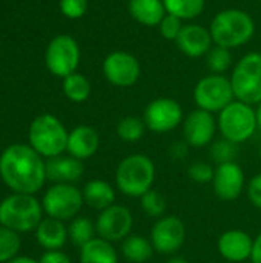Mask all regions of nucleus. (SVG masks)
I'll return each mask as SVG.
<instances>
[{"instance_id": "nucleus-11", "label": "nucleus", "mask_w": 261, "mask_h": 263, "mask_svg": "<svg viewBox=\"0 0 261 263\" xmlns=\"http://www.w3.org/2000/svg\"><path fill=\"white\" fill-rule=\"evenodd\" d=\"M143 120L149 131L155 134H168L183 123L185 114L182 105L175 99L157 97L146 105Z\"/></svg>"}, {"instance_id": "nucleus-12", "label": "nucleus", "mask_w": 261, "mask_h": 263, "mask_svg": "<svg viewBox=\"0 0 261 263\" xmlns=\"http://www.w3.org/2000/svg\"><path fill=\"white\" fill-rule=\"evenodd\" d=\"M186 225L177 216H163L155 220L149 240L154 251L162 256H175L186 242Z\"/></svg>"}, {"instance_id": "nucleus-14", "label": "nucleus", "mask_w": 261, "mask_h": 263, "mask_svg": "<svg viewBox=\"0 0 261 263\" xmlns=\"http://www.w3.org/2000/svg\"><path fill=\"white\" fill-rule=\"evenodd\" d=\"M132 227H134L132 211L128 206L118 203H114L109 208L100 211L95 220L97 236L111 243L125 240L129 234H132Z\"/></svg>"}, {"instance_id": "nucleus-41", "label": "nucleus", "mask_w": 261, "mask_h": 263, "mask_svg": "<svg viewBox=\"0 0 261 263\" xmlns=\"http://www.w3.org/2000/svg\"><path fill=\"white\" fill-rule=\"evenodd\" d=\"M8 263H38L35 262L34 259H29V257H17V259H12Z\"/></svg>"}, {"instance_id": "nucleus-39", "label": "nucleus", "mask_w": 261, "mask_h": 263, "mask_svg": "<svg viewBox=\"0 0 261 263\" xmlns=\"http://www.w3.org/2000/svg\"><path fill=\"white\" fill-rule=\"evenodd\" d=\"M188 143L183 140V142H180V143H175V145H172L171 146V154L174 156V157H177V159H183L186 154H188Z\"/></svg>"}, {"instance_id": "nucleus-13", "label": "nucleus", "mask_w": 261, "mask_h": 263, "mask_svg": "<svg viewBox=\"0 0 261 263\" xmlns=\"http://www.w3.org/2000/svg\"><path fill=\"white\" fill-rule=\"evenodd\" d=\"M105 79L117 88H131L137 85L142 76L138 59L126 51L109 52L102 65Z\"/></svg>"}, {"instance_id": "nucleus-15", "label": "nucleus", "mask_w": 261, "mask_h": 263, "mask_svg": "<svg viewBox=\"0 0 261 263\" xmlns=\"http://www.w3.org/2000/svg\"><path fill=\"white\" fill-rule=\"evenodd\" d=\"M182 129H183V139L189 146L206 148L212 145L214 137L218 131V125L212 112L197 108L185 117L182 123Z\"/></svg>"}, {"instance_id": "nucleus-21", "label": "nucleus", "mask_w": 261, "mask_h": 263, "mask_svg": "<svg viewBox=\"0 0 261 263\" xmlns=\"http://www.w3.org/2000/svg\"><path fill=\"white\" fill-rule=\"evenodd\" d=\"M128 11L137 23L149 28H158L168 14L163 0H129Z\"/></svg>"}, {"instance_id": "nucleus-28", "label": "nucleus", "mask_w": 261, "mask_h": 263, "mask_svg": "<svg viewBox=\"0 0 261 263\" xmlns=\"http://www.w3.org/2000/svg\"><path fill=\"white\" fill-rule=\"evenodd\" d=\"M68 237L71 242L80 248H83L86 243H89L92 239L98 237L97 236V228L95 222L89 220L88 217H77L71 222L68 228Z\"/></svg>"}, {"instance_id": "nucleus-17", "label": "nucleus", "mask_w": 261, "mask_h": 263, "mask_svg": "<svg viewBox=\"0 0 261 263\" xmlns=\"http://www.w3.org/2000/svg\"><path fill=\"white\" fill-rule=\"evenodd\" d=\"M254 250V237L243 230H228L217 240L218 254L231 263L251 260Z\"/></svg>"}, {"instance_id": "nucleus-42", "label": "nucleus", "mask_w": 261, "mask_h": 263, "mask_svg": "<svg viewBox=\"0 0 261 263\" xmlns=\"http://www.w3.org/2000/svg\"><path fill=\"white\" fill-rule=\"evenodd\" d=\"M166 263H189L186 259L183 257H178V256H171V259L168 260Z\"/></svg>"}, {"instance_id": "nucleus-37", "label": "nucleus", "mask_w": 261, "mask_h": 263, "mask_svg": "<svg viewBox=\"0 0 261 263\" xmlns=\"http://www.w3.org/2000/svg\"><path fill=\"white\" fill-rule=\"evenodd\" d=\"M246 193H248V199L252 203V206H255L257 210L261 211V173L251 177V180L248 182V186H246Z\"/></svg>"}, {"instance_id": "nucleus-40", "label": "nucleus", "mask_w": 261, "mask_h": 263, "mask_svg": "<svg viewBox=\"0 0 261 263\" xmlns=\"http://www.w3.org/2000/svg\"><path fill=\"white\" fill-rule=\"evenodd\" d=\"M251 262L261 263V231L257 237H254V250H252Z\"/></svg>"}, {"instance_id": "nucleus-27", "label": "nucleus", "mask_w": 261, "mask_h": 263, "mask_svg": "<svg viewBox=\"0 0 261 263\" xmlns=\"http://www.w3.org/2000/svg\"><path fill=\"white\" fill-rule=\"evenodd\" d=\"M63 92L74 103L86 102L91 96V82L83 74L74 72L63 79Z\"/></svg>"}, {"instance_id": "nucleus-32", "label": "nucleus", "mask_w": 261, "mask_h": 263, "mask_svg": "<svg viewBox=\"0 0 261 263\" xmlns=\"http://www.w3.org/2000/svg\"><path fill=\"white\" fill-rule=\"evenodd\" d=\"M237 156H238V145H235L223 137L217 142H212V145H211V157L215 165L235 162Z\"/></svg>"}, {"instance_id": "nucleus-23", "label": "nucleus", "mask_w": 261, "mask_h": 263, "mask_svg": "<svg viewBox=\"0 0 261 263\" xmlns=\"http://www.w3.org/2000/svg\"><path fill=\"white\" fill-rule=\"evenodd\" d=\"M82 193L85 203L97 211H103L115 203V188L102 179L89 180Z\"/></svg>"}, {"instance_id": "nucleus-29", "label": "nucleus", "mask_w": 261, "mask_h": 263, "mask_svg": "<svg viewBox=\"0 0 261 263\" xmlns=\"http://www.w3.org/2000/svg\"><path fill=\"white\" fill-rule=\"evenodd\" d=\"M146 125L143 117H135V116H126L120 119L117 123V136L122 142L126 143H135L138 142L145 133H146Z\"/></svg>"}, {"instance_id": "nucleus-19", "label": "nucleus", "mask_w": 261, "mask_h": 263, "mask_svg": "<svg viewBox=\"0 0 261 263\" xmlns=\"http://www.w3.org/2000/svg\"><path fill=\"white\" fill-rule=\"evenodd\" d=\"M98 148H100V134L94 126L89 125L75 126L68 136L66 151L69 153V156L78 160L91 159L92 156H95Z\"/></svg>"}, {"instance_id": "nucleus-25", "label": "nucleus", "mask_w": 261, "mask_h": 263, "mask_svg": "<svg viewBox=\"0 0 261 263\" xmlns=\"http://www.w3.org/2000/svg\"><path fill=\"white\" fill-rule=\"evenodd\" d=\"M80 250V263H118L117 250L105 239L95 237Z\"/></svg>"}, {"instance_id": "nucleus-18", "label": "nucleus", "mask_w": 261, "mask_h": 263, "mask_svg": "<svg viewBox=\"0 0 261 263\" xmlns=\"http://www.w3.org/2000/svg\"><path fill=\"white\" fill-rule=\"evenodd\" d=\"M175 43L180 52L192 59L205 57L214 46L209 28H205L198 23H185Z\"/></svg>"}, {"instance_id": "nucleus-26", "label": "nucleus", "mask_w": 261, "mask_h": 263, "mask_svg": "<svg viewBox=\"0 0 261 263\" xmlns=\"http://www.w3.org/2000/svg\"><path fill=\"white\" fill-rule=\"evenodd\" d=\"M166 12L186 20H194L200 17L206 8V0H163Z\"/></svg>"}, {"instance_id": "nucleus-7", "label": "nucleus", "mask_w": 261, "mask_h": 263, "mask_svg": "<svg viewBox=\"0 0 261 263\" xmlns=\"http://www.w3.org/2000/svg\"><path fill=\"white\" fill-rule=\"evenodd\" d=\"M229 79L237 100L252 106L261 103V52L245 54L235 63Z\"/></svg>"}, {"instance_id": "nucleus-34", "label": "nucleus", "mask_w": 261, "mask_h": 263, "mask_svg": "<svg viewBox=\"0 0 261 263\" xmlns=\"http://www.w3.org/2000/svg\"><path fill=\"white\" fill-rule=\"evenodd\" d=\"M214 173L215 168L208 163V162H194L189 168H188V176L194 183L198 185H206V183H212L214 179Z\"/></svg>"}, {"instance_id": "nucleus-44", "label": "nucleus", "mask_w": 261, "mask_h": 263, "mask_svg": "<svg viewBox=\"0 0 261 263\" xmlns=\"http://www.w3.org/2000/svg\"><path fill=\"white\" fill-rule=\"evenodd\" d=\"M260 160H261V146H260Z\"/></svg>"}, {"instance_id": "nucleus-31", "label": "nucleus", "mask_w": 261, "mask_h": 263, "mask_svg": "<svg viewBox=\"0 0 261 263\" xmlns=\"http://www.w3.org/2000/svg\"><path fill=\"white\" fill-rule=\"evenodd\" d=\"M140 208L148 217L160 219L166 213V199L163 194L152 188L140 197Z\"/></svg>"}, {"instance_id": "nucleus-10", "label": "nucleus", "mask_w": 261, "mask_h": 263, "mask_svg": "<svg viewBox=\"0 0 261 263\" xmlns=\"http://www.w3.org/2000/svg\"><path fill=\"white\" fill-rule=\"evenodd\" d=\"M83 203V193L72 183H55L43 196V210L46 214L62 222L75 217Z\"/></svg>"}, {"instance_id": "nucleus-6", "label": "nucleus", "mask_w": 261, "mask_h": 263, "mask_svg": "<svg viewBox=\"0 0 261 263\" xmlns=\"http://www.w3.org/2000/svg\"><path fill=\"white\" fill-rule=\"evenodd\" d=\"M42 222V205L32 194H14L0 203V223L15 233H28Z\"/></svg>"}, {"instance_id": "nucleus-30", "label": "nucleus", "mask_w": 261, "mask_h": 263, "mask_svg": "<svg viewBox=\"0 0 261 263\" xmlns=\"http://www.w3.org/2000/svg\"><path fill=\"white\" fill-rule=\"evenodd\" d=\"M205 62H206V66L208 69L212 72V74H223L226 72L231 65H232V54H231V49L228 48H223V46H218V45H214L209 52L205 55Z\"/></svg>"}, {"instance_id": "nucleus-8", "label": "nucleus", "mask_w": 261, "mask_h": 263, "mask_svg": "<svg viewBox=\"0 0 261 263\" xmlns=\"http://www.w3.org/2000/svg\"><path fill=\"white\" fill-rule=\"evenodd\" d=\"M197 108L212 114H218L231 102L235 100L231 79L225 74H208L202 77L192 92Z\"/></svg>"}, {"instance_id": "nucleus-9", "label": "nucleus", "mask_w": 261, "mask_h": 263, "mask_svg": "<svg viewBox=\"0 0 261 263\" xmlns=\"http://www.w3.org/2000/svg\"><path fill=\"white\" fill-rule=\"evenodd\" d=\"M45 63L52 76L65 79L74 74L80 63V46L77 40L68 34L55 35L46 48Z\"/></svg>"}, {"instance_id": "nucleus-45", "label": "nucleus", "mask_w": 261, "mask_h": 263, "mask_svg": "<svg viewBox=\"0 0 261 263\" xmlns=\"http://www.w3.org/2000/svg\"><path fill=\"white\" fill-rule=\"evenodd\" d=\"M258 2H260V3H261V0H258Z\"/></svg>"}, {"instance_id": "nucleus-22", "label": "nucleus", "mask_w": 261, "mask_h": 263, "mask_svg": "<svg viewBox=\"0 0 261 263\" xmlns=\"http://www.w3.org/2000/svg\"><path fill=\"white\" fill-rule=\"evenodd\" d=\"M35 230H37L35 237H37L38 243L49 251L60 250L66 243V240L69 239L68 237V228L58 219L48 217V219L42 220Z\"/></svg>"}, {"instance_id": "nucleus-1", "label": "nucleus", "mask_w": 261, "mask_h": 263, "mask_svg": "<svg viewBox=\"0 0 261 263\" xmlns=\"http://www.w3.org/2000/svg\"><path fill=\"white\" fill-rule=\"evenodd\" d=\"M2 180L18 194H34L42 190L46 170L42 156L28 145H11L0 156Z\"/></svg>"}, {"instance_id": "nucleus-35", "label": "nucleus", "mask_w": 261, "mask_h": 263, "mask_svg": "<svg viewBox=\"0 0 261 263\" xmlns=\"http://www.w3.org/2000/svg\"><path fill=\"white\" fill-rule=\"evenodd\" d=\"M183 26H185V23H183L182 18H178L175 15H171V14H166L165 18L162 20V23L158 25V31H160L163 39L175 42L177 37L180 35Z\"/></svg>"}, {"instance_id": "nucleus-38", "label": "nucleus", "mask_w": 261, "mask_h": 263, "mask_svg": "<svg viewBox=\"0 0 261 263\" xmlns=\"http://www.w3.org/2000/svg\"><path fill=\"white\" fill-rule=\"evenodd\" d=\"M38 263H72L71 262V259L65 254V253H62V251H48V253H45L43 256H42V259H40V262Z\"/></svg>"}, {"instance_id": "nucleus-2", "label": "nucleus", "mask_w": 261, "mask_h": 263, "mask_svg": "<svg viewBox=\"0 0 261 263\" xmlns=\"http://www.w3.org/2000/svg\"><path fill=\"white\" fill-rule=\"evenodd\" d=\"M157 177L154 160L146 154H129L123 157L115 170V190L120 194L140 199L152 190Z\"/></svg>"}, {"instance_id": "nucleus-3", "label": "nucleus", "mask_w": 261, "mask_h": 263, "mask_svg": "<svg viewBox=\"0 0 261 263\" xmlns=\"http://www.w3.org/2000/svg\"><path fill=\"white\" fill-rule=\"evenodd\" d=\"M214 45L232 49L249 43L255 34V22L240 8H226L218 11L209 26Z\"/></svg>"}, {"instance_id": "nucleus-36", "label": "nucleus", "mask_w": 261, "mask_h": 263, "mask_svg": "<svg viewBox=\"0 0 261 263\" xmlns=\"http://www.w3.org/2000/svg\"><path fill=\"white\" fill-rule=\"evenodd\" d=\"M60 11L71 20L82 18L88 11V0H60Z\"/></svg>"}, {"instance_id": "nucleus-33", "label": "nucleus", "mask_w": 261, "mask_h": 263, "mask_svg": "<svg viewBox=\"0 0 261 263\" xmlns=\"http://www.w3.org/2000/svg\"><path fill=\"white\" fill-rule=\"evenodd\" d=\"M20 250V237L15 231L2 227L0 228V262L12 260Z\"/></svg>"}, {"instance_id": "nucleus-16", "label": "nucleus", "mask_w": 261, "mask_h": 263, "mask_svg": "<svg viewBox=\"0 0 261 263\" xmlns=\"http://www.w3.org/2000/svg\"><path fill=\"white\" fill-rule=\"evenodd\" d=\"M246 174L237 162L222 163L215 166L212 190L214 194L223 202L237 200L246 190Z\"/></svg>"}, {"instance_id": "nucleus-4", "label": "nucleus", "mask_w": 261, "mask_h": 263, "mask_svg": "<svg viewBox=\"0 0 261 263\" xmlns=\"http://www.w3.org/2000/svg\"><path fill=\"white\" fill-rule=\"evenodd\" d=\"M217 125L223 139L242 145L252 139L258 129L257 109L252 105L235 99L218 112Z\"/></svg>"}, {"instance_id": "nucleus-43", "label": "nucleus", "mask_w": 261, "mask_h": 263, "mask_svg": "<svg viewBox=\"0 0 261 263\" xmlns=\"http://www.w3.org/2000/svg\"><path fill=\"white\" fill-rule=\"evenodd\" d=\"M255 109H257V122H258V129L261 131V103H258V105H257V108H255Z\"/></svg>"}, {"instance_id": "nucleus-5", "label": "nucleus", "mask_w": 261, "mask_h": 263, "mask_svg": "<svg viewBox=\"0 0 261 263\" xmlns=\"http://www.w3.org/2000/svg\"><path fill=\"white\" fill-rule=\"evenodd\" d=\"M69 133L63 123L52 114L35 117L29 126V143L42 157H57L66 151Z\"/></svg>"}, {"instance_id": "nucleus-24", "label": "nucleus", "mask_w": 261, "mask_h": 263, "mask_svg": "<svg viewBox=\"0 0 261 263\" xmlns=\"http://www.w3.org/2000/svg\"><path fill=\"white\" fill-rule=\"evenodd\" d=\"M120 253L123 259L129 263H146L154 256V247L149 237L142 234H129L120 242Z\"/></svg>"}, {"instance_id": "nucleus-20", "label": "nucleus", "mask_w": 261, "mask_h": 263, "mask_svg": "<svg viewBox=\"0 0 261 263\" xmlns=\"http://www.w3.org/2000/svg\"><path fill=\"white\" fill-rule=\"evenodd\" d=\"M46 177L55 183H75L85 173L83 160L72 156H57L45 162Z\"/></svg>"}]
</instances>
